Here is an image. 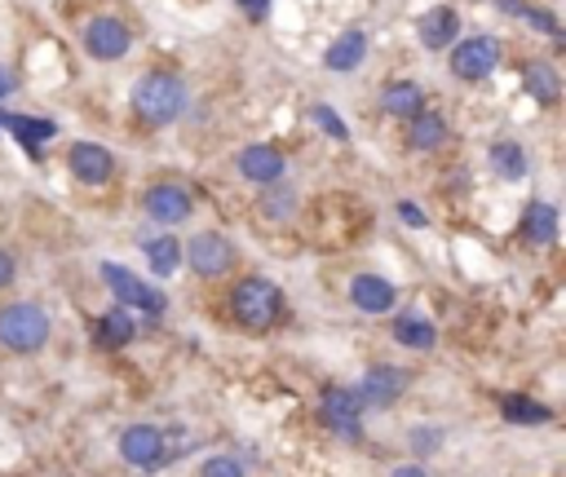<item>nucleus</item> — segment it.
Segmentation results:
<instances>
[{
    "mask_svg": "<svg viewBox=\"0 0 566 477\" xmlns=\"http://www.w3.org/2000/svg\"><path fill=\"white\" fill-rule=\"evenodd\" d=\"M416 36H420L425 49H451V45H457V36H461V14L451 5H438V10H429L416 23Z\"/></svg>",
    "mask_w": 566,
    "mask_h": 477,
    "instance_id": "nucleus-16",
    "label": "nucleus"
},
{
    "mask_svg": "<svg viewBox=\"0 0 566 477\" xmlns=\"http://www.w3.org/2000/svg\"><path fill=\"white\" fill-rule=\"evenodd\" d=\"M398 217H403L407 225H416V230H425V225H429V221H425V212H420L412 199H403V203H398Z\"/></svg>",
    "mask_w": 566,
    "mask_h": 477,
    "instance_id": "nucleus-33",
    "label": "nucleus"
},
{
    "mask_svg": "<svg viewBox=\"0 0 566 477\" xmlns=\"http://www.w3.org/2000/svg\"><path fill=\"white\" fill-rule=\"evenodd\" d=\"M368 62V32L363 27H346L342 36H336L327 49H323V67L332 75H350Z\"/></svg>",
    "mask_w": 566,
    "mask_h": 477,
    "instance_id": "nucleus-15",
    "label": "nucleus"
},
{
    "mask_svg": "<svg viewBox=\"0 0 566 477\" xmlns=\"http://www.w3.org/2000/svg\"><path fill=\"white\" fill-rule=\"evenodd\" d=\"M381 110L394 119H416L425 110V89L416 80H394L381 89Z\"/></svg>",
    "mask_w": 566,
    "mask_h": 477,
    "instance_id": "nucleus-18",
    "label": "nucleus"
},
{
    "mask_svg": "<svg viewBox=\"0 0 566 477\" xmlns=\"http://www.w3.org/2000/svg\"><path fill=\"white\" fill-rule=\"evenodd\" d=\"M522 234L535 248H553L557 244V208L544 203V199H531L527 212H522Z\"/></svg>",
    "mask_w": 566,
    "mask_h": 477,
    "instance_id": "nucleus-19",
    "label": "nucleus"
},
{
    "mask_svg": "<svg viewBox=\"0 0 566 477\" xmlns=\"http://www.w3.org/2000/svg\"><path fill=\"white\" fill-rule=\"evenodd\" d=\"M407 442H412V451H416V455H434V451H438V442H442V433H438V429H412V438H407Z\"/></svg>",
    "mask_w": 566,
    "mask_h": 477,
    "instance_id": "nucleus-31",
    "label": "nucleus"
},
{
    "mask_svg": "<svg viewBox=\"0 0 566 477\" xmlns=\"http://www.w3.org/2000/svg\"><path fill=\"white\" fill-rule=\"evenodd\" d=\"M142 253H147L155 279H173L177 266H182V238L177 234H151V238H142Z\"/></svg>",
    "mask_w": 566,
    "mask_h": 477,
    "instance_id": "nucleus-20",
    "label": "nucleus"
},
{
    "mask_svg": "<svg viewBox=\"0 0 566 477\" xmlns=\"http://www.w3.org/2000/svg\"><path fill=\"white\" fill-rule=\"evenodd\" d=\"M80 40H84V54H89L93 62H120V58L134 49V32H129V23L116 19V14L89 19L84 32H80Z\"/></svg>",
    "mask_w": 566,
    "mask_h": 477,
    "instance_id": "nucleus-7",
    "label": "nucleus"
},
{
    "mask_svg": "<svg viewBox=\"0 0 566 477\" xmlns=\"http://www.w3.org/2000/svg\"><path fill=\"white\" fill-rule=\"evenodd\" d=\"M102 283H106V292L116 296V305H125V310H142L151 323H160L164 318V310H169V296L155 288V283H147L142 275H134L129 266H120V261H102Z\"/></svg>",
    "mask_w": 566,
    "mask_h": 477,
    "instance_id": "nucleus-4",
    "label": "nucleus"
},
{
    "mask_svg": "<svg viewBox=\"0 0 566 477\" xmlns=\"http://www.w3.org/2000/svg\"><path fill=\"white\" fill-rule=\"evenodd\" d=\"M350 305H355L359 314L381 318V314H390V310L398 305V288H394L390 279H381V275H355V279H350Z\"/></svg>",
    "mask_w": 566,
    "mask_h": 477,
    "instance_id": "nucleus-14",
    "label": "nucleus"
},
{
    "mask_svg": "<svg viewBox=\"0 0 566 477\" xmlns=\"http://www.w3.org/2000/svg\"><path fill=\"white\" fill-rule=\"evenodd\" d=\"M129 102H134V115L142 119V125L164 129V125H173V119L186 115L190 93H186V80H182L177 71H147V75L134 84Z\"/></svg>",
    "mask_w": 566,
    "mask_h": 477,
    "instance_id": "nucleus-1",
    "label": "nucleus"
},
{
    "mask_svg": "<svg viewBox=\"0 0 566 477\" xmlns=\"http://www.w3.org/2000/svg\"><path fill=\"white\" fill-rule=\"evenodd\" d=\"M134 336H138V323H134V314L125 305L106 310L97 318V327H93V345L97 349H125V345H134Z\"/></svg>",
    "mask_w": 566,
    "mask_h": 477,
    "instance_id": "nucleus-17",
    "label": "nucleus"
},
{
    "mask_svg": "<svg viewBox=\"0 0 566 477\" xmlns=\"http://www.w3.org/2000/svg\"><path fill=\"white\" fill-rule=\"evenodd\" d=\"M319 416H323V424H327L332 433H342V438H350V442L363 438V403H359V394L346 389V385H327V389H323Z\"/></svg>",
    "mask_w": 566,
    "mask_h": 477,
    "instance_id": "nucleus-10",
    "label": "nucleus"
},
{
    "mask_svg": "<svg viewBox=\"0 0 566 477\" xmlns=\"http://www.w3.org/2000/svg\"><path fill=\"white\" fill-rule=\"evenodd\" d=\"M14 279H19V261H14V253L0 248V292H10Z\"/></svg>",
    "mask_w": 566,
    "mask_h": 477,
    "instance_id": "nucleus-32",
    "label": "nucleus"
},
{
    "mask_svg": "<svg viewBox=\"0 0 566 477\" xmlns=\"http://www.w3.org/2000/svg\"><path fill=\"white\" fill-rule=\"evenodd\" d=\"M240 10H249L253 19H266V10H270V0H235Z\"/></svg>",
    "mask_w": 566,
    "mask_h": 477,
    "instance_id": "nucleus-35",
    "label": "nucleus"
},
{
    "mask_svg": "<svg viewBox=\"0 0 566 477\" xmlns=\"http://www.w3.org/2000/svg\"><path fill=\"white\" fill-rule=\"evenodd\" d=\"M120 459L129 468L151 473V468H164L173 459V442H169V433L160 424H129L120 433Z\"/></svg>",
    "mask_w": 566,
    "mask_h": 477,
    "instance_id": "nucleus-6",
    "label": "nucleus"
},
{
    "mask_svg": "<svg viewBox=\"0 0 566 477\" xmlns=\"http://www.w3.org/2000/svg\"><path fill=\"white\" fill-rule=\"evenodd\" d=\"M182 261L190 266L195 279H226L235 270L240 257H235V244L221 230H204V234H195L190 244L182 248Z\"/></svg>",
    "mask_w": 566,
    "mask_h": 477,
    "instance_id": "nucleus-5",
    "label": "nucleus"
},
{
    "mask_svg": "<svg viewBox=\"0 0 566 477\" xmlns=\"http://www.w3.org/2000/svg\"><path fill=\"white\" fill-rule=\"evenodd\" d=\"M518 19H527V23H531L535 32H544V36H562V23H557L548 10H535V5H527Z\"/></svg>",
    "mask_w": 566,
    "mask_h": 477,
    "instance_id": "nucleus-30",
    "label": "nucleus"
},
{
    "mask_svg": "<svg viewBox=\"0 0 566 477\" xmlns=\"http://www.w3.org/2000/svg\"><path fill=\"white\" fill-rule=\"evenodd\" d=\"M297 190L292 186H284V182H275V186H262V199H257V208H262V217L266 221H292L297 217Z\"/></svg>",
    "mask_w": 566,
    "mask_h": 477,
    "instance_id": "nucleus-25",
    "label": "nucleus"
},
{
    "mask_svg": "<svg viewBox=\"0 0 566 477\" xmlns=\"http://www.w3.org/2000/svg\"><path fill=\"white\" fill-rule=\"evenodd\" d=\"M500 416H505L509 424H548V420H553V411H548L544 403L527 398V394H505V398H500Z\"/></svg>",
    "mask_w": 566,
    "mask_h": 477,
    "instance_id": "nucleus-26",
    "label": "nucleus"
},
{
    "mask_svg": "<svg viewBox=\"0 0 566 477\" xmlns=\"http://www.w3.org/2000/svg\"><path fill=\"white\" fill-rule=\"evenodd\" d=\"M505 62V45L496 40V36H470V40H461V45H451V75L457 80H487L496 67Z\"/></svg>",
    "mask_w": 566,
    "mask_h": 477,
    "instance_id": "nucleus-8",
    "label": "nucleus"
},
{
    "mask_svg": "<svg viewBox=\"0 0 566 477\" xmlns=\"http://www.w3.org/2000/svg\"><path fill=\"white\" fill-rule=\"evenodd\" d=\"M67 168H71V177L80 186H106L111 177H116V155H111L106 147H97V142H71Z\"/></svg>",
    "mask_w": 566,
    "mask_h": 477,
    "instance_id": "nucleus-11",
    "label": "nucleus"
},
{
    "mask_svg": "<svg viewBox=\"0 0 566 477\" xmlns=\"http://www.w3.org/2000/svg\"><path fill=\"white\" fill-rule=\"evenodd\" d=\"M487 160H492V168H496L505 182H522L527 168H531V164H527V151H522L518 142H509V138H505V142H492Z\"/></svg>",
    "mask_w": 566,
    "mask_h": 477,
    "instance_id": "nucleus-24",
    "label": "nucleus"
},
{
    "mask_svg": "<svg viewBox=\"0 0 566 477\" xmlns=\"http://www.w3.org/2000/svg\"><path fill=\"white\" fill-rule=\"evenodd\" d=\"M407 142H412V151H438L447 142V119L425 106L416 119H407Z\"/></svg>",
    "mask_w": 566,
    "mask_h": 477,
    "instance_id": "nucleus-23",
    "label": "nucleus"
},
{
    "mask_svg": "<svg viewBox=\"0 0 566 477\" xmlns=\"http://www.w3.org/2000/svg\"><path fill=\"white\" fill-rule=\"evenodd\" d=\"M407 372L403 368H394V363H377V368H368L363 372V381H359V403L363 407H390V403H398L403 394H407Z\"/></svg>",
    "mask_w": 566,
    "mask_h": 477,
    "instance_id": "nucleus-12",
    "label": "nucleus"
},
{
    "mask_svg": "<svg viewBox=\"0 0 566 477\" xmlns=\"http://www.w3.org/2000/svg\"><path fill=\"white\" fill-rule=\"evenodd\" d=\"M49 310L41 301H14L0 310V345L10 353H41L49 345Z\"/></svg>",
    "mask_w": 566,
    "mask_h": 477,
    "instance_id": "nucleus-3",
    "label": "nucleus"
},
{
    "mask_svg": "<svg viewBox=\"0 0 566 477\" xmlns=\"http://www.w3.org/2000/svg\"><path fill=\"white\" fill-rule=\"evenodd\" d=\"M522 84H527V93H531L540 106H557V97H562V75H557V67H553V62H544V58L527 62Z\"/></svg>",
    "mask_w": 566,
    "mask_h": 477,
    "instance_id": "nucleus-21",
    "label": "nucleus"
},
{
    "mask_svg": "<svg viewBox=\"0 0 566 477\" xmlns=\"http://www.w3.org/2000/svg\"><path fill=\"white\" fill-rule=\"evenodd\" d=\"M142 212L155 221V225H186L190 221V212H195V195L186 190V186H177V182H151L147 190H142Z\"/></svg>",
    "mask_w": 566,
    "mask_h": 477,
    "instance_id": "nucleus-9",
    "label": "nucleus"
},
{
    "mask_svg": "<svg viewBox=\"0 0 566 477\" xmlns=\"http://www.w3.org/2000/svg\"><path fill=\"white\" fill-rule=\"evenodd\" d=\"M496 10H500V14H522L527 0H496Z\"/></svg>",
    "mask_w": 566,
    "mask_h": 477,
    "instance_id": "nucleus-37",
    "label": "nucleus"
},
{
    "mask_svg": "<svg viewBox=\"0 0 566 477\" xmlns=\"http://www.w3.org/2000/svg\"><path fill=\"white\" fill-rule=\"evenodd\" d=\"M394 340L403 349H416V353H429L438 345V327L425 318V314H394Z\"/></svg>",
    "mask_w": 566,
    "mask_h": 477,
    "instance_id": "nucleus-22",
    "label": "nucleus"
},
{
    "mask_svg": "<svg viewBox=\"0 0 566 477\" xmlns=\"http://www.w3.org/2000/svg\"><path fill=\"white\" fill-rule=\"evenodd\" d=\"M235 168H240V177H244V182H253V186H275V182H284L288 160H284V151H279V147L253 142V147H244V151L235 155Z\"/></svg>",
    "mask_w": 566,
    "mask_h": 477,
    "instance_id": "nucleus-13",
    "label": "nucleus"
},
{
    "mask_svg": "<svg viewBox=\"0 0 566 477\" xmlns=\"http://www.w3.org/2000/svg\"><path fill=\"white\" fill-rule=\"evenodd\" d=\"M231 318L244 327V331H270L279 318H284V310H288V301H284V292H279V283H270L266 275H244L235 288H231Z\"/></svg>",
    "mask_w": 566,
    "mask_h": 477,
    "instance_id": "nucleus-2",
    "label": "nucleus"
},
{
    "mask_svg": "<svg viewBox=\"0 0 566 477\" xmlns=\"http://www.w3.org/2000/svg\"><path fill=\"white\" fill-rule=\"evenodd\" d=\"M199 477H244V459L240 455H208L204 464H199Z\"/></svg>",
    "mask_w": 566,
    "mask_h": 477,
    "instance_id": "nucleus-28",
    "label": "nucleus"
},
{
    "mask_svg": "<svg viewBox=\"0 0 566 477\" xmlns=\"http://www.w3.org/2000/svg\"><path fill=\"white\" fill-rule=\"evenodd\" d=\"M14 89H19V75H14L10 67H0V102H5Z\"/></svg>",
    "mask_w": 566,
    "mask_h": 477,
    "instance_id": "nucleus-34",
    "label": "nucleus"
},
{
    "mask_svg": "<svg viewBox=\"0 0 566 477\" xmlns=\"http://www.w3.org/2000/svg\"><path fill=\"white\" fill-rule=\"evenodd\" d=\"M5 129H10L27 151H41V147L58 133L54 119H32V115H10V119H5Z\"/></svg>",
    "mask_w": 566,
    "mask_h": 477,
    "instance_id": "nucleus-27",
    "label": "nucleus"
},
{
    "mask_svg": "<svg viewBox=\"0 0 566 477\" xmlns=\"http://www.w3.org/2000/svg\"><path fill=\"white\" fill-rule=\"evenodd\" d=\"M314 125H323L327 129V138H336V142H346L350 138V129H346V119L336 115L332 106H314Z\"/></svg>",
    "mask_w": 566,
    "mask_h": 477,
    "instance_id": "nucleus-29",
    "label": "nucleus"
},
{
    "mask_svg": "<svg viewBox=\"0 0 566 477\" xmlns=\"http://www.w3.org/2000/svg\"><path fill=\"white\" fill-rule=\"evenodd\" d=\"M390 477H429V473H425L420 464H398V468H394Z\"/></svg>",
    "mask_w": 566,
    "mask_h": 477,
    "instance_id": "nucleus-36",
    "label": "nucleus"
}]
</instances>
